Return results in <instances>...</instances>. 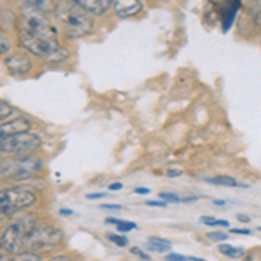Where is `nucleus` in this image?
Here are the masks:
<instances>
[{
  "label": "nucleus",
  "instance_id": "obj_17",
  "mask_svg": "<svg viewBox=\"0 0 261 261\" xmlns=\"http://www.w3.org/2000/svg\"><path fill=\"white\" fill-rule=\"evenodd\" d=\"M105 221L110 223V225H115V226H117V230H119V231H130V230H136V223H133V221L117 220V218H107Z\"/></svg>",
  "mask_w": 261,
  "mask_h": 261
},
{
  "label": "nucleus",
  "instance_id": "obj_5",
  "mask_svg": "<svg viewBox=\"0 0 261 261\" xmlns=\"http://www.w3.org/2000/svg\"><path fill=\"white\" fill-rule=\"evenodd\" d=\"M44 169V161L37 155H21V157L6 159L0 166V178L21 181L39 174Z\"/></svg>",
  "mask_w": 261,
  "mask_h": 261
},
{
  "label": "nucleus",
  "instance_id": "obj_16",
  "mask_svg": "<svg viewBox=\"0 0 261 261\" xmlns=\"http://www.w3.org/2000/svg\"><path fill=\"white\" fill-rule=\"evenodd\" d=\"M220 252L226 258H231V259H237V258H242L244 256V249L242 247H233L230 244H221L220 246Z\"/></svg>",
  "mask_w": 261,
  "mask_h": 261
},
{
  "label": "nucleus",
  "instance_id": "obj_33",
  "mask_svg": "<svg viewBox=\"0 0 261 261\" xmlns=\"http://www.w3.org/2000/svg\"><path fill=\"white\" fill-rule=\"evenodd\" d=\"M134 193H140V195H148V193H150V190H148V188L138 187V188H134Z\"/></svg>",
  "mask_w": 261,
  "mask_h": 261
},
{
  "label": "nucleus",
  "instance_id": "obj_23",
  "mask_svg": "<svg viewBox=\"0 0 261 261\" xmlns=\"http://www.w3.org/2000/svg\"><path fill=\"white\" fill-rule=\"evenodd\" d=\"M108 241L119 247H125L129 244V239L122 237V235H117V233H108Z\"/></svg>",
  "mask_w": 261,
  "mask_h": 261
},
{
  "label": "nucleus",
  "instance_id": "obj_35",
  "mask_svg": "<svg viewBox=\"0 0 261 261\" xmlns=\"http://www.w3.org/2000/svg\"><path fill=\"white\" fill-rule=\"evenodd\" d=\"M101 197H105V193H89L87 200H96V199H101Z\"/></svg>",
  "mask_w": 261,
  "mask_h": 261
},
{
  "label": "nucleus",
  "instance_id": "obj_41",
  "mask_svg": "<svg viewBox=\"0 0 261 261\" xmlns=\"http://www.w3.org/2000/svg\"><path fill=\"white\" fill-rule=\"evenodd\" d=\"M4 161H6V159H4L2 155H0V166H2V162H4Z\"/></svg>",
  "mask_w": 261,
  "mask_h": 261
},
{
  "label": "nucleus",
  "instance_id": "obj_13",
  "mask_svg": "<svg viewBox=\"0 0 261 261\" xmlns=\"http://www.w3.org/2000/svg\"><path fill=\"white\" fill-rule=\"evenodd\" d=\"M68 58H70V50L60 45L54 53H50L49 56L45 58V63H47V65H61V63H65Z\"/></svg>",
  "mask_w": 261,
  "mask_h": 261
},
{
  "label": "nucleus",
  "instance_id": "obj_19",
  "mask_svg": "<svg viewBox=\"0 0 261 261\" xmlns=\"http://www.w3.org/2000/svg\"><path fill=\"white\" fill-rule=\"evenodd\" d=\"M200 223H204V225H207V226H223V228H228L230 226L228 220H216V218H213V216H202Z\"/></svg>",
  "mask_w": 261,
  "mask_h": 261
},
{
  "label": "nucleus",
  "instance_id": "obj_15",
  "mask_svg": "<svg viewBox=\"0 0 261 261\" xmlns=\"http://www.w3.org/2000/svg\"><path fill=\"white\" fill-rule=\"evenodd\" d=\"M172 244L166 239H161V237H150L148 239V249L155 251V252H166V251H171Z\"/></svg>",
  "mask_w": 261,
  "mask_h": 261
},
{
  "label": "nucleus",
  "instance_id": "obj_21",
  "mask_svg": "<svg viewBox=\"0 0 261 261\" xmlns=\"http://www.w3.org/2000/svg\"><path fill=\"white\" fill-rule=\"evenodd\" d=\"M12 113H14V108H12V105H9L7 101H4V99H0V122L9 119Z\"/></svg>",
  "mask_w": 261,
  "mask_h": 261
},
{
  "label": "nucleus",
  "instance_id": "obj_38",
  "mask_svg": "<svg viewBox=\"0 0 261 261\" xmlns=\"http://www.w3.org/2000/svg\"><path fill=\"white\" fill-rule=\"evenodd\" d=\"M63 216H71V214H73V211H71V209H61L60 211Z\"/></svg>",
  "mask_w": 261,
  "mask_h": 261
},
{
  "label": "nucleus",
  "instance_id": "obj_7",
  "mask_svg": "<svg viewBox=\"0 0 261 261\" xmlns=\"http://www.w3.org/2000/svg\"><path fill=\"white\" fill-rule=\"evenodd\" d=\"M18 40L19 45L27 50L28 54L39 58H47L50 53H54L60 47V42L53 40V39H40V37H32V35H19L18 33Z\"/></svg>",
  "mask_w": 261,
  "mask_h": 261
},
{
  "label": "nucleus",
  "instance_id": "obj_6",
  "mask_svg": "<svg viewBox=\"0 0 261 261\" xmlns=\"http://www.w3.org/2000/svg\"><path fill=\"white\" fill-rule=\"evenodd\" d=\"M42 146V136L35 133H21L0 140V155H32Z\"/></svg>",
  "mask_w": 261,
  "mask_h": 261
},
{
  "label": "nucleus",
  "instance_id": "obj_32",
  "mask_svg": "<svg viewBox=\"0 0 261 261\" xmlns=\"http://www.w3.org/2000/svg\"><path fill=\"white\" fill-rule=\"evenodd\" d=\"M11 258H12V254H9V252H6L0 247V261H11Z\"/></svg>",
  "mask_w": 261,
  "mask_h": 261
},
{
  "label": "nucleus",
  "instance_id": "obj_4",
  "mask_svg": "<svg viewBox=\"0 0 261 261\" xmlns=\"http://www.w3.org/2000/svg\"><path fill=\"white\" fill-rule=\"evenodd\" d=\"M39 202V195L30 187H11L0 190V218L30 209Z\"/></svg>",
  "mask_w": 261,
  "mask_h": 261
},
{
  "label": "nucleus",
  "instance_id": "obj_9",
  "mask_svg": "<svg viewBox=\"0 0 261 261\" xmlns=\"http://www.w3.org/2000/svg\"><path fill=\"white\" fill-rule=\"evenodd\" d=\"M32 129V122L24 117H16L9 122H2L0 124V140L2 138H9L14 136V134H21V133H30Z\"/></svg>",
  "mask_w": 261,
  "mask_h": 261
},
{
  "label": "nucleus",
  "instance_id": "obj_22",
  "mask_svg": "<svg viewBox=\"0 0 261 261\" xmlns=\"http://www.w3.org/2000/svg\"><path fill=\"white\" fill-rule=\"evenodd\" d=\"M251 12H252V21H254L256 28L261 32V2H256L251 6Z\"/></svg>",
  "mask_w": 261,
  "mask_h": 261
},
{
  "label": "nucleus",
  "instance_id": "obj_29",
  "mask_svg": "<svg viewBox=\"0 0 261 261\" xmlns=\"http://www.w3.org/2000/svg\"><path fill=\"white\" fill-rule=\"evenodd\" d=\"M231 233H237V235H251L249 228H231Z\"/></svg>",
  "mask_w": 261,
  "mask_h": 261
},
{
  "label": "nucleus",
  "instance_id": "obj_20",
  "mask_svg": "<svg viewBox=\"0 0 261 261\" xmlns=\"http://www.w3.org/2000/svg\"><path fill=\"white\" fill-rule=\"evenodd\" d=\"M11 261H42V256L33 252H19V254H12Z\"/></svg>",
  "mask_w": 261,
  "mask_h": 261
},
{
  "label": "nucleus",
  "instance_id": "obj_3",
  "mask_svg": "<svg viewBox=\"0 0 261 261\" xmlns=\"http://www.w3.org/2000/svg\"><path fill=\"white\" fill-rule=\"evenodd\" d=\"M40 221V218L37 214H27V216H21L18 220L4 228L0 233V247L9 254H19L23 252V244L24 239L28 237V233L32 231L33 226Z\"/></svg>",
  "mask_w": 261,
  "mask_h": 261
},
{
  "label": "nucleus",
  "instance_id": "obj_26",
  "mask_svg": "<svg viewBox=\"0 0 261 261\" xmlns=\"http://www.w3.org/2000/svg\"><path fill=\"white\" fill-rule=\"evenodd\" d=\"M130 252H133L134 256H138V258L145 259V261H150V256L146 254V252H143L140 247H130Z\"/></svg>",
  "mask_w": 261,
  "mask_h": 261
},
{
  "label": "nucleus",
  "instance_id": "obj_40",
  "mask_svg": "<svg viewBox=\"0 0 261 261\" xmlns=\"http://www.w3.org/2000/svg\"><path fill=\"white\" fill-rule=\"evenodd\" d=\"M192 261H204V259H200V258H190Z\"/></svg>",
  "mask_w": 261,
  "mask_h": 261
},
{
  "label": "nucleus",
  "instance_id": "obj_31",
  "mask_svg": "<svg viewBox=\"0 0 261 261\" xmlns=\"http://www.w3.org/2000/svg\"><path fill=\"white\" fill-rule=\"evenodd\" d=\"M183 174V171L181 169H171V171H167V178H178V176Z\"/></svg>",
  "mask_w": 261,
  "mask_h": 261
},
{
  "label": "nucleus",
  "instance_id": "obj_8",
  "mask_svg": "<svg viewBox=\"0 0 261 261\" xmlns=\"http://www.w3.org/2000/svg\"><path fill=\"white\" fill-rule=\"evenodd\" d=\"M4 66L7 68L11 75L16 77H24L28 75L33 68L32 58L27 50H11L9 54H6L4 58Z\"/></svg>",
  "mask_w": 261,
  "mask_h": 261
},
{
  "label": "nucleus",
  "instance_id": "obj_12",
  "mask_svg": "<svg viewBox=\"0 0 261 261\" xmlns=\"http://www.w3.org/2000/svg\"><path fill=\"white\" fill-rule=\"evenodd\" d=\"M242 7L241 2H230V4H223V9L220 11L221 14V23H223V32H228L231 23L235 21L237 11Z\"/></svg>",
  "mask_w": 261,
  "mask_h": 261
},
{
  "label": "nucleus",
  "instance_id": "obj_2",
  "mask_svg": "<svg viewBox=\"0 0 261 261\" xmlns=\"http://www.w3.org/2000/svg\"><path fill=\"white\" fill-rule=\"evenodd\" d=\"M63 242H65V233L60 226L53 225L50 221L40 220L24 239L23 252H33V254L42 256V252L58 249Z\"/></svg>",
  "mask_w": 261,
  "mask_h": 261
},
{
  "label": "nucleus",
  "instance_id": "obj_39",
  "mask_svg": "<svg viewBox=\"0 0 261 261\" xmlns=\"http://www.w3.org/2000/svg\"><path fill=\"white\" fill-rule=\"evenodd\" d=\"M214 204H216V205H225L226 202L225 200H214Z\"/></svg>",
  "mask_w": 261,
  "mask_h": 261
},
{
  "label": "nucleus",
  "instance_id": "obj_37",
  "mask_svg": "<svg viewBox=\"0 0 261 261\" xmlns=\"http://www.w3.org/2000/svg\"><path fill=\"white\" fill-rule=\"evenodd\" d=\"M237 220L242 221V223H251V218L246 216V214H237Z\"/></svg>",
  "mask_w": 261,
  "mask_h": 261
},
{
  "label": "nucleus",
  "instance_id": "obj_28",
  "mask_svg": "<svg viewBox=\"0 0 261 261\" xmlns=\"http://www.w3.org/2000/svg\"><path fill=\"white\" fill-rule=\"evenodd\" d=\"M146 205H153V207H166V202L162 200H146Z\"/></svg>",
  "mask_w": 261,
  "mask_h": 261
},
{
  "label": "nucleus",
  "instance_id": "obj_1",
  "mask_svg": "<svg viewBox=\"0 0 261 261\" xmlns=\"http://www.w3.org/2000/svg\"><path fill=\"white\" fill-rule=\"evenodd\" d=\"M54 18L63 27L66 37L70 39H81L89 35L94 28V18L73 2H58L54 4L53 11Z\"/></svg>",
  "mask_w": 261,
  "mask_h": 261
},
{
  "label": "nucleus",
  "instance_id": "obj_14",
  "mask_svg": "<svg viewBox=\"0 0 261 261\" xmlns=\"http://www.w3.org/2000/svg\"><path fill=\"white\" fill-rule=\"evenodd\" d=\"M209 183L213 185H218V187H230V188H235V187H241V188H249L247 185H241L237 183V179H233L231 176H216V178H205Z\"/></svg>",
  "mask_w": 261,
  "mask_h": 261
},
{
  "label": "nucleus",
  "instance_id": "obj_34",
  "mask_svg": "<svg viewBox=\"0 0 261 261\" xmlns=\"http://www.w3.org/2000/svg\"><path fill=\"white\" fill-rule=\"evenodd\" d=\"M47 261H71L68 256H63V254H60V256H54V258H50V259H47Z\"/></svg>",
  "mask_w": 261,
  "mask_h": 261
},
{
  "label": "nucleus",
  "instance_id": "obj_18",
  "mask_svg": "<svg viewBox=\"0 0 261 261\" xmlns=\"http://www.w3.org/2000/svg\"><path fill=\"white\" fill-rule=\"evenodd\" d=\"M12 49V42L9 39V35H7L6 32H4V28L0 27V54L2 56H6V54H9Z\"/></svg>",
  "mask_w": 261,
  "mask_h": 261
},
{
  "label": "nucleus",
  "instance_id": "obj_10",
  "mask_svg": "<svg viewBox=\"0 0 261 261\" xmlns=\"http://www.w3.org/2000/svg\"><path fill=\"white\" fill-rule=\"evenodd\" d=\"M81 9H84L87 14H91L92 18L94 16H103L107 11L112 9V2L110 0H75Z\"/></svg>",
  "mask_w": 261,
  "mask_h": 261
},
{
  "label": "nucleus",
  "instance_id": "obj_24",
  "mask_svg": "<svg viewBox=\"0 0 261 261\" xmlns=\"http://www.w3.org/2000/svg\"><path fill=\"white\" fill-rule=\"evenodd\" d=\"M159 197L162 199V202H171V204H179L181 202V197L178 195H174V193H169V192H162V193H159Z\"/></svg>",
  "mask_w": 261,
  "mask_h": 261
},
{
  "label": "nucleus",
  "instance_id": "obj_11",
  "mask_svg": "<svg viewBox=\"0 0 261 261\" xmlns=\"http://www.w3.org/2000/svg\"><path fill=\"white\" fill-rule=\"evenodd\" d=\"M113 9H115V14L119 16V18H133L138 12H141L143 4L138 2V0H127V2L120 0V2L113 4Z\"/></svg>",
  "mask_w": 261,
  "mask_h": 261
},
{
  "label": "nucleus",
  "instance_id": "obj_36",
  "mask_svg": "<svg viewBox=\"0 0 261 261\" xmlns=\"http://www.w3.org/2000/svg\"><path fill=\"white\" fill-rule=\"evenodd\" d=\"M108 190H110V192H117V190H122V183H112L110 187H108Z\"/></svg>",
  "mask_w": 261,
  "mask_h": 261
},
{
  "label": "nucleus",
  "instance_id": "obj_42",
  "mask_svg": "<svg viewBox=\"0 0 261 261\" xmlns=\"http://www.w3.org/2000/svg\"><path fill=\"white\" fill-rule=\"evenodd\" d=\"M246 261H252V259H246Z\"/></svg>",
  "mask_w": 261,
  "mask_h": 261
},
{
  "label": "nucleus",
  "instance_id": "obj_27",
  "mask_svg": "<svg viewBox=\"0 0 261 261\" xmlns=\"http://www.w3.org/2000/svg\"><path fill=\"white\" fill-rule=\"evenodd\" d=\"M166 261H185V256L176 254V252H169V254L166 256Z\"/></svg>",
  "mask_w": 261,
  "mask_h": 261
},
{
  "label": "nucleus",
  "instance_id": "obj_30",
  "mask_svg": "<svg viewBox=\"0 0 261 261\" xmlns=\"http://www.w3.org/2000/svg\"><path fill=\"white\" fill-rule=\"evenodd\" d=\"M101 209H112V211H120L122 205L120 204H103V205H101Z\"/></svg>",
  "mask_w": 261,
  "mask_h": 261
},
{
  "label": "nucleus",
  "instance_id": "obj_25",
  "mask_svg": "<svg viewBox=\"0 0 261 261\" xmlns=\"http://www.w3.org/2000/svg\"><path fill=\"white\" fill-rule=\"evenodd\" d=\"M207 237L211 239V241H214V242H223V241H226V239H228V235L223 233V231H211Z\"/></svg>",
  "mask_w": 261,
  "mask_h": 261
}]
</instances>
